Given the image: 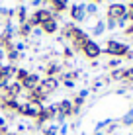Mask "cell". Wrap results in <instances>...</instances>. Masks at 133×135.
Segmentation results:
<instances>
[{
  "mask_svg": "<svg viewBox=\"0 0 133 135\" xmlns=\"http://www.w3.org/2000/svg\"><path fill=\"white\" fill-rule=\"evenodd\" d=\"M90 39V33L86 30H82L80 26H76V24H72V27H71V31L67 33V37H65V41H68V47H71L72 51H82V47L86 45V41Z\"/></svg>",
  "mask_w": 133,
  "mask_h": 135,
  "instance_id": "obj_1",
  "label": "cell"
},
{
  "mask_svg": "<svg viewBox=\"0 0 133 135\" xmlns=\"http://www.w3.org/2000/svg\"><path fill=\"white\" fill-rule=\"evenodd\" d=\"M131 47L125 43V41H120V39H108L106 45L102 47V53H106L108 57H117V59H123L127 55V51Z\"/></svg>",
  "mask_w": 133,
  "mask_h": 135,
  "instance_id": "obj_2",
  "label": "cell"
},
{
  "mask_svg": "<svg viewBox=\"0 0 133 135\" xmlns=\"http://www.w3.org/2000/svg\"><path fill=\"white\" fill-rule=\"evenodd\" d=\"M43 108V106H37V104H31V102H20V108H18V118H26V119H31L33 122L35 118H37L39 110Z\"/></svg>",
  "mask_w": 133,
  "mask_h": 135,
  "instance_id": "obj_3",
  "label": "cell"
},
{
  "mask_svg": "<svg viewBox=\"0 0 133 135\" xmlns=\"http://www.w3.org/2000/svg\"><path fill=\"white\" fill-rule=\"evenodd\" d=\"M80 53L84 55V57L88 59V61H96V59H98L100 55H102V45H100L96 39H92V37H90V39L86 41V45L82 47Z\"/></svg>",
  "mask_w": 133,
  "mask_h": 135,
  "instance_id": "obj_4",
  "label": "cell"
},
{
  "mask_svg": "<svg viewBox=\"0 0 133 135\" xmlns=\"http://www.w3.org/2000/svg\"><path fill=\"white\" fill-rule=\"evenodd\" d=\"M67 12H68V16H71L72 24H82L84 20H88V18H86V12H84V4H80V2H72Z\"/></svg>",
  "mask_w": 133,
  "mask_h": 135,
  "instance_id": "obj_5",
  "label": "cell"
},
{
  "mask_svg": "<svg viewBox=\"0 0 133 135\" xmlns=\"http://www.w3.org/2000/svg\"><path fill=\"white\" fill-rule=\"evenodd\" d=\"M125 10H127V4H123V2H112V4H108L106 18H114V20H120V18L125 16Z\"/></svg>",
  "mask_w": 133,
  "mask_h": 135,
  "instance_id": "obj_6",
  "label": "cell"
},
{
  "mask_svg": "<svg viewBox=\"0 0 133 135\" xmlns=\"http://www.w3.org/2000/svg\"><path fill=\"white\" fill-rule=\"evenodd\" d=\"M41 78H43V76H41L39 73H29L20 84H22V88H24V92H31V90H35V88L39 86Z\"/></svg>",
  "mask_w": 133,
  "mask_h": 135,
  "instance_id": "obj_7",
  "label": "cell"
},
{
  "mask_svg": "<svg viewBox=\"0 0 133 135\" xmlns=\"http://www.w3.org/2000/svg\"><path fill=\"white\" fill-rule=\"evenodd\" d=\"M65 71V67H63V63L59 61H49L45 65V76H53V78H59V74Z\"/></svg>",
  "mask_w": 133,
  "mask_h": 135,
  "instance_id": "obj_8",
  "label": "cell"
},
{
  "mask_svg": "<svg viewBox=\"0 0 133 135\" xmlns=\"http://www.w3.org/2000/svg\"><path fill=\"white\" fill-rule=\"evenodd\" d=\"M39 27H41V31H43V35H55V33H59V30H61V24L51 18V20L43 22Z\"/></svg>",
  "mask_w": 133,
  "mask_h": 135,
  "instance_id": "obj_9",
  "label": "cell"
},
{
  "mask_svg": "<svg viewBox=\"0 0 133 135\" xmlns=\"http://www.w3.org/2000/svg\"><path fill=\"white\" fill-rule=\"evenodd\" d=\"M57 108H59V114L57 115H63V118H71L72 115V100H68V98H63V100H59L57 102Z\"/></svg>",
  "mask_w": 133,
  "mask_h": 135,
  "instance_id": "obj_10",
  "label": "cell"
},
{
  "mask_svg": "<svg viewBox=\"0 0 133 135\" xmlns=\"http://www.w3.org/2000/svg\"><path fill=\"white\" fill-rule=\"evenodd\" d=\"M71 6V0H49V8L53 14H65Z\"/></svg>",
  "mask_w": 133,
  "mask_h": 135,
  "instance_id": "obj_11",
  "label": "cell"
},
{
  "mask_svg": "<svg viewBox=\"0 0 133 135\" xmlns=\"http://www.w3.org/2000/svg\"><path fill=\"white\" fill-rule=\"evenodd\" d=\"M27 18H29V8H27L26 4H20V6L16 8V16H14V22H16V26L26 24Z\"/></svg>",
  "mask_w": 133,
  "mask_h": 135,
  "instance_id": "obj_12",
  "label": "cell"
},
{
  "mask_svg": "<svg viewBox=\"0 0 133 135\" xmlns=\"http://www.w3.org/2000/svg\"><path fill=\"white\" fill-rule=\"evenodd\" d=\"M16 71H18V65H10V63H4L0 65V73H2V78H12L16 76Z\"/></svg>",
  "mask_w": 133,
  "mask_h": 135,
  "instance_id": "obj_13",
  "label": "cell"
},
{
  "mask_svg": "<svg viewBox=\"0 0 133 135\" xmlns=\"http://www.w3.org/2000/svg\"><path fill=\"white\" fill-rule=\"evenodd\" d=\"M80 76V69H72V71H67V69H65V71H63L61 74H59V80H75L76 82V78H78Z\"/></svg>",
  "mask_w": 133,
  "mask_h": 135,
  "instance_id": "obj_14",
  "label": "cell"
},
{
  "mask_svg": "<svg viewBox=\"0 0 133 135\" xmlns=\"http://www.w3.org/2000/svg\"><path fill=\"white\" fill-rule=\"evenodd\" d=\"M104 31H106V22H104V20H96V24L92 26L90 33H92L94 37H100V35L104 33Z\"/></svg>",
  "mask_w": 133,
  "mask_h": 135,
  "instance_id": "obj_15",
  "label": "cell"
},
{
  "mask_svg": "<svg viewBox=\"0 0 133 135\" xmlns=\"http://www.w3.org/2000/svg\"><path fill=\"white\" fill-rule=\"evenodd\" d=\"M41 135H59V125L55 122L43 125V127H41Z\"/></svg>",
  "mask_w": 133,
  "mask_h": 135,
  "instance_id": "obj_16",
  "label": "cell"
},
{
  "mask_svg": "<svg viewBox=\"0 0 133 135\" xmlns=\"http://www.w3.org/2000/svg\"><path fill=\"white\" fill-rule=\"evenodd\" d=\"M108 76L112 78V80H116V82L123 80V76H125V67H117V69H114V71H110Z\"/></svg>",
  "mask_w": 133,
  "mask_h": 135,
  "instance_id": "obj_17",
  "label": "cell"
},
{
  "mask_svg": "<svg viewBox=\"0 0 133 135\" xmlns=\"http://www.w3.org/2000/svg\"><path fill=\"white\" fill-rule=\"evenodd\" d=\"M84 12H86V18H98V4H94V2H88V4H84Z\"/></svg>",
  "mask_w": 133,
  "mask_h": 135,
  "instance_id": "obj_18",
  "label": "cell"
},
{
  "mask_svg": "<svg viewBox=\"0 0 133 135\" xmlns=\"http://www.w3.org/2000/svg\"><path fill=\"white\" fill-rule=\"evenodd\" d=\"M29 73H31L29 69H26V67H18V71H16V76H14V80L22 82V80H24V78H26Z\"/></svg>",
  "mask_w": 133,
  "mask_h": 135,
  "instance_id": "obj_19",
  "label": "cell"
},
{
  "mask_svg": "<svg viewBox=\"0 0 133 135\" xmlns=\"http://www.w3.org/2000/svg\"><path fill=\"white\" fill-rule=\"evenodd\" d=\"M120 125H121L120 122H116V119H112V123H110L108 127L104 129V135H114V133L117 131V127H120Z\"/></svg>",
  "mask_w": 133,
  "mask_h": 135,
  "instance_id": "obj_20",
  "label": "cell"
},
{
  "mask_svg": "<svg viewBox=\"0 0 133 135\" xmlns=\"http://www.w3.org/2000/svg\"><path fill=\"white\" fill-rule=\"evenodd\" d=\"M117 67H121V59H117V57H110V61L106 63V69L114 71V69H117Z\"/></svg>",
  "mask_w": 133,
  "mask_h": 135,
  "instance_id": "obj_21",
  "label": "cell"
},
{
  "mask_svg": "<svg viewBox=\"0 0 133 135\" xmlns=\"http://www.w3.org/2000/svg\"><path fill=\"white\" fill-rule=\"evenodd\" d=\"M110 123H112V118H106V119H100V122L96 123L94 131H104V129H106V127H108Z\"/></svg>",
  "mask_w": 133,
  "mask_h": 135,
  "instance_id": "obj_22",
  "label": "cell"
},
{
  "mask_svg": "<svg viewBox=\"0 0 133 135\" xmlns=\"http://www.w3.org/2000/svg\"><path fill=\"white\" fill-rule=\"evenodd\" d=\"M63 57H65V61H71L72 57H75V51H72L71 47H68V45H65V47H63Z\"/></svg>",
  "mask_w": 133,
  "mask_h": 135,
  "instance_id": "obj_23",
  "label": "cell"
},
{
  "mask_svg": "<svg viewBox=\"0 0 133 135\" xmlns=\"http://www.w3.org/2000/svg\"><path fill=\"white\" fill-rule=\"evenodd\" d=\"M106 30H110V31H114V30H117V20H114V18H106Z\"/></svg>",
  "mask_w": 133,
  "mask_h": 135,
  "instance_id": "obj_24",
  "label": "cell"
},
{
  "mask_svg": "<svg viewBox=\"0 0 133 135\" xmlns=\"http://www.w3.org/2000/svg\"><path fill=\"white\" fill-rule=\"evenodd\" d=\"M123 82H129V84H133V67H127V69H125V76H123Z\"/></svg>",
  "mask_w": 133,
  "mask_h": 135,
  "instance_id": "obj_25",
  "label": "cell"
},
{
  "mask_svg": "<svg viewBox=\"0 0 133 135\" xmlns=\"http://www.w3.org/2000/svg\"><path fill=\"white\" fill-rule=\"evenodd\" d=\"M102 86H104V80L96 78V80H92V84H90V92H96V90H100Z\"/></svg>",
  "mask_w": 133,
  "mask_h": 135,
  "instance_id": "obj_26",
  "label": "cell"
},
{
  "mask_svg": "<svg viewBox=\"0 0 133 135\" xmlns=\"http://www.w3.org/2000/svg\"><path fill=\"white\" fill-rule=\"evenodd\" d=\"M84 102H86L84 98H80V96L76 94L75 98H72V106H75V108H80V110H82V106H84Z\"/></svg>",
  "mask_w": 133,
  "mask_h": 135,
  "instance_id": "obj_27",
  "label": "cell"
},
{
  "mask_svg": "<svg viewBox=\"0 0 133 135\" xmlns=\"http://www.w3.org/2000/svg\"><path fill=\"white\" fill-rule=\"evenodd\" d=\"M45 4H47L45 0H29V6H31V8H35V10H37V8H43Z\"/></svg>",
  "mask_w": 133,
  "mask_h": 135,
  "instance_id": "obj_28",
  "label": "cell"
},
{
  "mask_svg": "<svg viewBox=\"0 0 133 135\" xmlns=\"http://www.w3.org/2000/svg\"><path fill=\"white\" fill-rule=\"evenodd\" d=\"M125 18H127V22H133V4L127 2V10H125Z\"/></svg>",
  "mask_w": 133,
  "mask_h": 135,
  "instance_id": "obj_29",
  "label": "cell"
},
{
  "mask_svg": "<svg viewBox=\"0 0 133 135\" xmlns=\"http://www.w3.org/2000/svg\"><path fill=\"white\" fill-rule=\"evenodd\" d=\"M127 24H129V22H127V18H125V16L117 20V27H120V30H125V27H127Z\"/></svg>",
  "mask_w": 133,
  "mask_h": 135,
  "instance_id": "obj_30",
  "label": "cell"
},
{
  "mask_svg": "<svg viewBox=\"0 0 133 135\" xmlns=\"http://www.w3.org/2000/svg\"><path fill=\"white\" fill-rule=\"evenodd\" d=\"M68 123H63V125H59V135H68Z\"/></svg>",
  "mask_w": 133,
  "mask_h": 135,
  "instance_id": "obj_31",
  "label": "cell"
},
{
  "mask_svg": "<svg viewBox=\"0 0 133 135\" xmlns=\"http://www.w3.org/2000/svg\"><path fill=\"white\" fill-rule=\"evenodd\" d=\"M123 33H125L127 37H133V22H129V24H127V27L123 30Z\"/></svg>",
  "mask_w": 133,
  "mask_h": 135,
  "instance_id": "obj_32",
  "label": "cell"
},
{
  "mask_svg": "<svg viewBox=\"0 0 133 135\" xmlns=\"http://www.w3.org/2000/svg\"><path fill=\"white\" fill-rule=\"evenodd\" d=\"M61 84H63V86H65V88H68V90H72V88H75V86H76V82H75V80H63V82H61Z\"/></svg>",
  "mask_w": 133,
  "mask_h": 135,
  "instance_id": "obj_33",
  "label": "cell"
},
{
  "mask_svg": "<svg viewBox=\"0 0 133 135\" xmlns=\"http://www.w3.org/2000/svg\"><path fill=\"white\" fill-rule=\"evenodd\" d=\"M88 94H90V88H80V92H78V96H80V98H88Z\"/></svg>",
  "mask_w": 133,
  "mask_h": 135,
  "instance_id": "obj_34",
  "label": "cell"
},
{
  "mask_svg": "<svg viewBox=\"0 0 133 135\" xmlns=\"http://www.w3.org/2000/svg\"><path fill=\"white\" fill-rule=\"evenodd\" d=\"M4 63H6V51L0 47V65H4Z\"/></svg>",
  "mask_w": 133,
  "mask_h": 135,
  "instance_id": "obj_35",
  "label": "cell"
},
{
  "mask_svg": "<svg viewBox=\"0 0 133 135\" xmlns=\"http://www.w3.org/2000/svg\"><path fill=\"white\" fill-rule=\"evenodd\" d=\"M116 94H117V96H125V94H127V88H123V86H121V88H117Z\"/></svg>",
  "mask_w": 133,
  "mask_h": 135,
  "instance_id": "obj_36",
  "label": "cell"
},
{
  "mask_svg": "<svg viewBox=\"0 0 133 135\" xmlns=\"http://www.w3.org/2000/svg\"><path fill=\"white\" fill-rule=\"evenodd\" d=\"M8 122H6V118H4V114H0V127H6Z\"/></svg>",
  "mask_w": 133,
  "mask_h": 135,
  "instance_id": "obj_37",
  "label": "cell"
},
{
  "mask_svg": "<svg viewBox=\"0 0 133 135\" xmlns=\"http://www.w3.org/2000/svg\"><path fill=\"white\" fill-rule=\"evenodd\" d=\"M123 59H127V61H131V59H133V49H129V51H127V55H125V57H123Z\"/></svg>",
  "mask_w": 133,
  "mask_h": 135,
  "instance_id": "obj_38",
  "label": "cell"
},
{
  "mask_svg": "<svg viewBox=\"0 0 133 135\" xmlns=\"http://www.w3.org/2000/svg\"><path fill=\"white\" fill-rule=\"evenodd\" d=\"M78 125H80V122H72L71 125H68V127H71V129H76V127H78Z\"/></svg>",
  "mask_w": 133,
  "mask_h": 135,
  "instance_id": "obj_39",
  "label": "cell"
},
{
  "mask_svg": "<svg viewBox=\"0 0 133 135\" xmlns=\"http://www.w3.org/2000/svg\"><path fill=\"white\" fill-rule=\"evenodd\" d=\"M90 67H94V69H96V67H100V63H98V59H96V61H90Z\"/></svg>",
  "mask_w": 133,
  "mask_h": 135,
  "instance_id": "obj_40",
  "label": "cell"
},
{
  "mask_svg": "<svg viewBox=\"0 0 133 135\" xmlns=\"http://www.w3.org/2000/svg\"><path fill=\"white\" fill-rule=\"evenodd\" d=\"M125 115H127V118H131V119H133V108H129V110H127V114H125Z\"/></svg>",
  "mask_w": 133,
  "mask_h": 135,
  "instance_id": "obj_41",
  "label": "cell"
},
{
  "mask_svg": "<svg viewBox=\"0 0 133 135\" xmlns=\"http://www.w3.org/2000/svg\"><path fill=\"white\" fill-rule=\"evenodd\" d=\"M88 2H94V4H102V2H108V0H88Z\"/></svg>",
  "mask_w": 133,
  "mask_h": 135,
  "instance_id": "obj_42",
  "label": "cell"
},
{
  "mask_svg": "<svg viewBox=\"0 0 133 135\" xmlns=\"http://www.w3.org/2000/svg\"><path fill=\"white\" fill-rule=\"evenodd\" d=\"M6 135H20V133H16V131H12V129H10V131H8Z\"/></svg>",
  "mask_w": 133,
  "mask_h": 135,
  "instance_id": "obj_43",
  "label": "cell"
},
{
  "mask_svg": "<svg viewBox=\"0 0 133 135\" xmlns=\"http://www.w3.org/2000/svg\"><path fill=\"white\" fill-rule=\"evenodd\" d=\"M92 135H104V131H94Z\"/></svg>",
  "mask_w": 133,
  "mask_h": 135,
  "instance_id": "obj_44",
  "label": "cell"
},
{
  "mask_svg": "<svg viewBox=\"0 0 133 135\" xmlns=\"http://www.w3.org/2000/svg\"><path fill=\"white\" fill-rule=\"evenodd\" d=\"M2 22H4V20H2V18H0V27H2Z\"/></svg>",
  "mask_w": 133,
  "mask_h": 135,
  "instance_id": "obj_45",
  "label": "cell"
},
{
  "mask_svg": "<svg viewBox=\"0 0 133 135\" xmlns=\"http://www.w3.org/2000/svg\"><path fill=\"white\" fill-rule=\"evenodd\" d=\"M121 135H133V133H121Z\"/></svg>",
  "mask_w": 133,
  "mask_h": 135,
  "instance_id": "obj_46",
  "label": "cell"
},
{
  "mask_svg": "<svg viewBox=\"0 0 133 135\" xmlns=\"http://www.w3.org/2000/svg\"><path fill=\"white\" fill-rule=\"evenodd\" d=\"M29 135H41V133H29Z\"/></svg>",
  "mask_w": 133,
  "mask_h": 135,
  "instance_id": "obj_47",
  "label": "cell"
},
{
  "mask_svg": "<svg viewBox=\"0 0 133 135\" xmlns=\"http://www.w3.org/2000/svg\"><path fill=\"white\" fill-rule=\"evenodd\" d=\"M45 2H47V4H49V0H45Z\"/></svg>",
  "mask_w": 133,
  "mask_h": 135,
  "instance_id": "obj_48",
  "label": "cell"
},
{
  "mask_svg": "<svg viewBox=\"0 0 133 135\" xmlns=\"http://www.w3.org/2000/svg\"><path fill=\"white\" fill-rule=\"evenodd\" d=\"M27 2H29V0H27Z\"/></svg>",
  "mask_w": 133,
  "mask_h": 135,
  "instance_id": "obj_49",
  "label": "cell"
},
{
  "mask_svg": "<svg viewBox=\"0 0 133 135\" xmlns=\"http://www.w3.org/2000/svg\"><path fill=\"white\" fill-rule=\"evenodd\" d=\"M131 129H133V127H131Z\"/></svg>",
  "mask_w": 133,
  "mask_h": 135,
  "instance_id": "obj_50",
  "label": "cell"
}]
</instances>
